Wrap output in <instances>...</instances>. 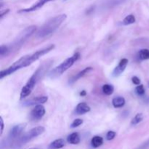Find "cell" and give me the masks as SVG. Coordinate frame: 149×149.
<instances>
[{"instance_id": "obj_15", "label": "cell", "mask_w": 149, "mask_h": 149, "mask_svg": "<svg viewBox=\"0 0 149 149\" xmlns=\"http://www.w3.org/2000/svg\"><path fill=\"white\" fill-rule=\"evenodd\" d=\"M112 104L113 106L116 109L122 108L125 105V99L123 97H116L112 100Z\"/></svg>"}, {"instance_id": "obj_2", "label": "cell", "mask_w": 149, "mask_h": 149, "mask_svg": "<svg viewBox=\"0 0 149 149\" xmlns=\"http://www.w3.org/2000/svg\"><path fill=\"white\" fill-rule=\"evenodd\" d=\"M52 63H53V61L52 59H48L43 61L39 65V66L35 71L33 75L31 77V78L29 79L27 83L22 88L20 95V100H23V99L26 98V97H28L31 93V92L34 89L35 86L38 84V82L41 79H43V77L49 71V68L52 66Z\"/></svg>"}, {"instance_id": "obj_4", "label": "cell", "mask_w": 149, "mask_h": 149, "mask_svg": "<svg viewBox=\"0 0 149 149\" xmlns=\"http://www.w3.org/2000/svg\"><path fill=\"white\" fill-rule=\"evenodd\" d=\"M80 58H81V55H80L79 52H76V53H74L72 56L67 58L65 61L61 63L59 65H58L55 68H53L49 73V77L51 79H55L60 77L64 72H65L67 70L69 69Z\"/></svg>"}, {"instance_id": "obj_23", "label": "cell", "mask_w": 149, "mask_h": 149, "mask_svg": "<svg viewBox=\"0 0 149 149\" xmlns=\"http://www.w3.org/2000/svg\"><path fill=\"white\" fill-rule=\"evenodd\" d=\"M8 54H9L8 47H7V45H1V47H0V56L1 57L7 56Z\"/></svg>"}, {"instance_id": "obj_9", "label": "cell", "mask_w": 149, "mask_h": 149, "mask_svg": "<svg viewBox=\"0 0 149 149\" xmlns=\"http://www.w3.org/2000/svg\"><path fill=\"white\" fill-rule=\"evenodd\" d=\"M45 114V109L42 105L39 104L35 106L34 109L31 111L30 113L31 119L32 120L38 121L42 119Z\"/></svg>"}, {"instance_id": "obj_20", "label": "cell", "mask_w": 149, "mask_h": 149, "mask_svg": "<svg viewBox=\"0 0 149 149\" xmlns=\"http://www.w3.org/2000/svg\"><path fill=\"white\" fill-rule=\"evenodd\" d=\"M135 21H136V19H135V16L133 15H129L126 16L123 20V24L125 26H127V25L135 23Z\"/></svg>"}, {"instance_id": "obj_27", "label": "cell", "mask_w": 149, "mask_h": 149, "mask_svg": "<svg viewBox=\"0 0 149 149\" xmlns=\"http://www.w3.org/2000/svg\"><path fill=\"white\" fill-rule=\"evenodd\" d=\"M0 123H1V132H0V135H2L3 133V130H4V121H3V119L2 117H0Z\"/></svg>"}, {"instance_id": "obj_25", "label": "cell", "mask_w": 149, "mask_h": 149, "mask_svg": "<svg viewBox=\"0 0 149 149\" xmlns=\"http://www.w3.org/2000/svg\"><path fill=\"white\" fill-rule=\"evenodd\" d=\"M115 137H116V132H113V131H109L107 135H106V139L108 141H111Z\"/></svg>"}, {"instance_id": "obj_1", "label": "cell", "mask_w": 149, "mask_h": 149, "mask_svg": "<svg viewBox=\"0 0 149 149\" xmlns=\"http://www.w3.org/2000/svg\"><path fill=\"white\" fill-rule=\"evenodd\" d=\"M54 48H55V45H50L49 46L46 47L42 48V49L36 51L33 53L29 54V55H26L21 57L17 61H16L14 63L12 64L10 66H9L7 68L2 70L1 71V73H0V79H2L4 77L11 75L13 73L21 69V68L29 66L33 63H34L35 61L39 60L41 57H42L43 55H46L48 52L52 51Z\"/></svg>"}, {"instance_id": "obj_10", "label": "cell", "mask_w": 149, "mask_h": 149, "mask_svg": "<svg viewBox=\"0 0 149 149\" xmlns=\"http://www.w3.org/2000/svg\"><path fill=\"white\" fill-rule=\"evenodd\" d=\"M128 64V60L127 58H123L119 63V65L114 68V70L112 72V76L113 77H117L120 76L122 73L125 71L127 65Z\"/></svg>"}, {"instance_id": "obj_8", "label": "cell", "mask_w": 149, "mask_h": 149, "mask_svg": "<svg viewBox=\"0 0 149 149\" xmlns=\"http://www.w3.org/2000/svg\"><path fill=\"white\" fill-rule=\"evenodd\" d=\"M55 0H37L34 4L32 6H31L30 7H28V8L22 9V10H19V13H31V12H34L38 10L39 9L42 8L45 4H46L47 3L50 2V1H54Z\"/></svg>"}, {"instance_id": "obj_12", "label": "cell", "mask_w": 149, "mask_h": 149, "mask_svg": "<svg viewBox=\"0 0 149 149\" xmlns=\"http://www.w3.org/2000/svg\"><path fill=\"white\" fill-rule=\"evenodd\" d=\"M93 69V68H92V67H87V68H84V69L81 70V71H79L78 74H76L74 77H72V78L70 79L69 84H74V82H76L77 81H78V80L79 79H81V77H83L84 76H85L86 74H88L89 72H90V71H91Z\"/></svg>"}, {"instance_id": "obj_29", "label": "cell", "mask_w": 149, "mask_h": 149, "mask_svg": "<svg viewBox=\"0 0 149 149\" xmlns=\"http://www.w3.org/2000/svg\"><path fill=\"white\" fill-rule=\"evenodd\" d=\"M86 94H87V93H86L84 90H83V91H81V93H80V95L81 96H85Z\"/></svg>"}, {"instance_id": "obj_16", "label": "cell", "mask_w": 149, "mask_h": 149, "mask_svg": "<svg viewBox=\"0 0 149 149\" xmlns=\"http://www.w3.org/2000/svg\"><path fill=\"white\" fill-rule=\"evenodd\" d=\"M67 141L69 143L73 144V145H76L80 143V137L77 132H73L71 135H69L67 138Z\"/></svg>"}, {"instance_id": "obj_3", "label": "cell", "mask_w": 149, "mask_h": 149, "mask_svg": "<svg viewBox=\"0 0 149 149\" xmlns=\"http://www.w3.org/2000/svg\"><path fill=\"white\" fill-rule=\"evenodd\" d=\"M67 15L65 14H61L55 16L46 22L36 33V36L40 39L47 37L52 35L57 29L66 20Z\"/></svg>"}, {"instance_id": "obj_30", "label": "cell", "mask_w": 149, "mask_h": 149, "mask_svg": "<svg viewBox=\"0 0 149 149\" xmlns=\"http://www.w3.org/2000/svg\"><path fill=\"white\" fill-rule=\"evenodd\" d=\"M29 149H38V148H29Z\"/></svg>"}, {"instance_id": "obj_26", "label": "cell", "mask_w": 149, "mask_h": 149, "mask_svg": "<svg viewBox=\"0 0 149 149\" xmlns=\"http://www.w3.org/2000/svg\"><path fill=\"white\" fill-rule=\"evenodd\" d=\"M132 81L134 84H136V85H139V84H141V79H140L138 77H132Z\"/></svg>"}, {"instance_id": "obj_28", "label": "cell", "mask_w": 149, "mask_h": 149, "mask_svg": "<svg viewBox=\"0 0 149 149\" xmlns=\"http://www.w3.org/2000/svg\"><path fill=\"white\" fill-rule=\"evenodd\" d=\"M9 11H10V10H9V9H7V10H5L4 11L1 10V14H0V17H1V18H2V17H4V15H6L7 13H9Z\"/></svg>"}, {"instance_id": "obj_14", "label": "cell", "mask_w": 149, "mask_h": 149, "mask_svg": "<svg viewBox=\"0 0 149 149\" xmlns=\"http://www.w3.org/2000/svg\"><path fill=\"white\" fill-rule=\"evenodd\" d=\"M65 146V141L63 139H57L52 141L48 146L49 149H60Z\"/></svg>"}, {"instance_id": "obj_18", "label": "cell", "mask_w": 149, "mask_h": 149, "mask_svg": "<svg viewBox=\"0 0 149 149\" xmlns=\"http://www.w3.org/2000/svg\"><path fill=\"white\" fill-rule=\"evenodd\" d=\"M113 90H114V88L111 84H104L102 87V91L106 95H111L113 94Z\"/></svg>"}, {"instance_id": "obj_24", "label": "cell", "mask_w": 149, "mask_h": 149, "mask_svg": "<svg viewBox=\"0 0 149 149\" xmlns=\"http://www.w3.org/2000/svg\"><path fill=\"white\" fill-rule=\"evenodd\" d=\"M82 124H83L82 119H75V120H74L72 123H71V127L72 128H75V127H77L80 126V125H82Z\"/></svg>"}, {"instance_id": "obj_5", "label": "cell", "mask_w": 149, "mask_h": 149, "mask_svg": "<svg viewBox=\"0 0 149 149\" xmlns=\"http://www.w3.org/2000/svg\"><path fill=\"white\" fill-rule=\"evenodd\" d=\"M36 26H31L26 28L21 33H20V34L13 41L11 45H7V47H8L9 53L13 52V50H17L20 47L23 46V44L28 40L29 38H30L36 32Z\"/></svg>"}, {"instance_id": "obj_13", "label": "cell", "mask_w": 149, "mask_h": 149, "mask_svg": "<svg viewBox=\"0 0 149 149\" xmlns=\"http://www.w3.org/2000/svg\"><path fill=\"white\" fill-rule=\"evenodd\" d=\"M90 111V107L85 103H80L77 106L75 112L78 115H83Z\"/></svg>"}, {"instance_id": "obj_17", "label": "cell", "mask_w": 149, "mask_h": 149, "mask_svg": "<svg viewBox=\"0 0 149 149\" xmlns=\"http://www.w3.org/2000/svg\"><path fill=\"white\" fill-rule=\"evenodd\" d=\"M103 143V139L100 136H95L91 140V145L93 148H98Z\"/></svg>"}, {"instance_id": "obj_7", "label": "cell", "mask_w": 149, "mask_h": 149, "mask_svg": "<svg viewBox=\"0 0 149 149\" xmlns=\"http://www.w3.org/2000/svg\"><path fill=\"white\" fill-rule=\"evenodd\" d=\"M26 127V123L19 124V125H17L13 127L10 130V132H9L8 137L5 140V146H6L13 145L14 143L21 136Z\"/></svg>"}, {"instance_id": "obj_6", "label": "cell", "mask_w": 149, "mask_h": 149, "mask_svg": "<svg viewBox=\"0 0 149 149\" xmlns=\"http://www.w3.org/2000/svg\"><path fill=\"white\" fill-rule=\"evenodd\" d=\"M45 129L44 127L39 126L33 128L31 130H29V132H26L25 134L22 135L13 144V146L15 148H20L22 146L25 145L27 143L30 142L31 140H33V138H36L39 135H42L44 132H45Z\"/></svg>"}, {"instance_id": "obj_22", "label": "cell", "mask_w": 149, "mask_h": 149, "mask_svg": "<svg viewBox=\"0 0 149 149\" xmlns=\"http://www.w3.org/2000/svg\"><path fill=\"white\" fill-rule=\"evenodd\" d=\"M145 89H144V87L143 84H139L138 87L135 88V93L138 95L139 96H143L145 95Z\"/></svg>"}, {"instance_id": "obj_19", "label": "cell", "mask_w": 149, "mask_h": 149, "mask_svg": "<svg viewBox=\"0 0 149 149\" xmlns=\"http://www.w3.org/2000/svg\"><path fill=\"white\" fill-rule=\"evenodd\" d=\"M138 58L140 60H148L149 59V49H142L138 52Z\"/></svg>"}, {"instance_id": "obj_21", "label": "cell", "mask_w": 149, "mask_h": 149, "mask_svg": "<svg viewBox=\"0 0 149 149\" xmlns=\"http://www.w3.org/2000/svg\"><path fill=\"white\" fill-rule=\"evenodd\" d=\"M143 119V116L141 113H137L135 116H134L133 119L131 121V125H137L138 124H139L140 122H142Z\"/></svg>"}, {"instance_id": "obj_11", "label": "cell", "mask_w": 149, "mask_h": 149, "mask_svg": "<svg viewBox=\"0 0 149 149\" xmlns=\"http://www.w3.org/2000/svg\"><path fill=\"white\" fill-rule=\"evenodd\" d=\"M48 97L47 96H40V97H36L33 98L31 99V100H26L23 103V106H32V105H39L45 103L47 101Z\"/></svg>"}]
</instances>
